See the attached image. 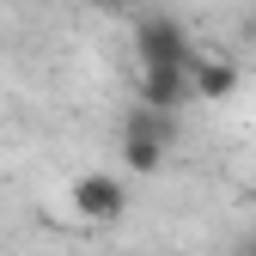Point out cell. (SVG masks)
<instances>
[{"label":"cell","mask_w":256,"mask_h":256,"mask_svg":"<svg viewBox=\"0 0 256 256\" xmlns=\"http://www.w3.org/2000/svg\"><path fill=\"white\" fill-rule=\"evenodd\" d=\"M244 256H256V232H250V238H244Z\"/></svg>","instance_id":"52a82bcc"},{"label":"cell","mask_w":256,"mask_h":256,"mask_svg":"<svg viewBox=\"0 0 256 256\" xmlns=\"http://www.w3.org/2000/svg\"><path fill=\"white\" fill-rule=\"evenodd\" d=\"M232 92H238V68L232 61H220V55H196L189 61V98L220 104V98H232Z\"/></svg>","instance_id":"5b68a950"},{"label":"cell","mask_w":256,"mask_h":256,"mask_svg":"<svg viewBox=\"0 0 256 256\" xmlns=\"http://www.w3.org/2000/svg\"><path fill=\"white\" fill-rule=\"evenodd\" d=\"M134 55H140V68H189V61H196L189 30L177 18H165V12L134 18Z\"/></svg>","instance_id":"7a4b0ae2"},{"label":"cell","mask_w":256,"mask_h":256,"mask_svg":"<svg viewBox=\"0 0 256 256\" xmlns=\"http://www.w3.org/2000/svg\"><path fill=\"white\" fill-rule=\"evenodd\" d=\"M189 104V68H140V110L177 116Z\"/></svg>","instance_id":"277c9868"},{"label":"cell","mask_w":256,"mask_h":256,"mask_svg":"<svg viewBox=\"0 0 256 256\" xmlns=\"http://www.w3.org/2000/svg\"><path fill=\"white\" fill-rule=\"evenodd\" d=\"M98 6H110V12H122V6H128V0H98Z\"/></svg>","instance_id":"8992f818"},{"label":"cell","mask_w":256,"mask_h":256,"mask_svg":"<svg viewBox=\"0 0 256 256\" xmlns=\"http://www.w3.org/2000/svg\"><path fill=\"white\" fill-rule=\"evenodd\" d=\"M74 214L92 220V226H116V220L128 214V183L116 171H86V177H74Z\"/></svg>","instance_id":"3957f363"},{"label":"cell","mask_w":256,"mask_h":256,"mask_svg":"<svg viewBox=\"0 0 256 256\" xmlns=\"http://www.w3.org/2000/svg\"><path fill=\"white\" fill-rule=\"evenodd\" d=\"M171 146H177V116H158V110H128V122H122V165H128V177H152L158 165L171 158Z\"/></svg>","instance_id":"6da1fadb"}]
</instances>
